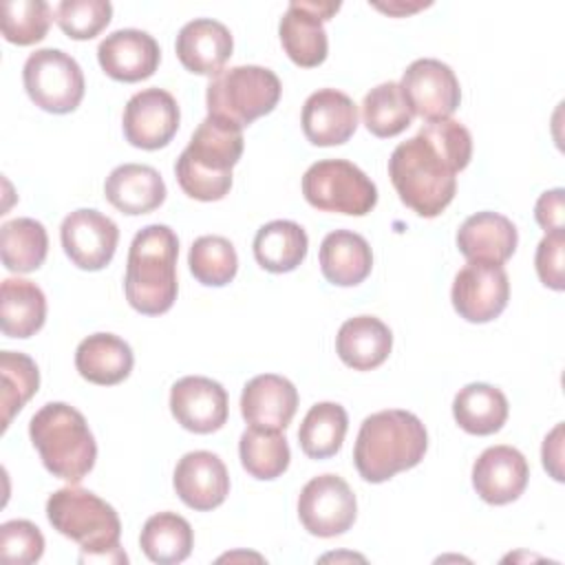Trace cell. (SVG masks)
I'll return each mask as SVG.
<instances>
[{"label": "cell", "mask_w": 565, "mask_h": 565, "mask_svg": "<svg viewBox=\"0 0 565 565\" xmlns=\"http://www.w3.org/2000/svg\"><path fill=\"white\" fill-rule=\"evenodd\" d=\"M44 554V536L26 519H13L0 525V558L13 565L38 563Z\"/></svg>", "instance_id": "60d3db41"}, {"label": "cell", "mask_w": 565, "mask_h": 565, "mask_svg": "<svg viewBox=\"0 0 565 565\" xmlns=\"http://www.w3.org/2000/svg\"><path fill=\"white\" fill-rule=\"evenodd\" d=\"M563 249H565V234L563 230H556V232H547L541 238L534 256V265L541 282L554 291H563L565 287Z\"/></svg>", "instance_id": "b9f144b4"}, {"label": "cell", "mask_w": 565, "mask_h": 565, "mask_svg": "<svg viewBox=\"0 0 565 565\" xmlns=\"http://www.w3.org/2000/svg\"><path fill=\"white\" fill-rule=\"evenodd\" d=\"M241 463L254 479L269 481L289 468V444L282 430H265L249 426L238 441Z\"/></svg>", "instance_id": "836d02e7"}, {"label": "cell", "mask_w": 565, "mask_h": 565, "mask_svg": "<svg viewBox=\"0 0 565 565\" xmlns=\"http://www.w3.org/2000/svg\"><path fill=\"white\" fill-rule=\"evenodd\" d=\"M393 349L391 329L375 316H355L342 322L335 335L340 360L353 371L377 369Z\"/></svg>", "instance_id": "484cf974"}, {"label": "cell", "mask_w": 565, "mask_h": 565, "mask_svg": "<svg viewBox=\"0 0 565 565\" xmlns=\"http://www.w3.org/2000/svg\"><path fill=\"white\" fill-rule=\"evenodd\" d=\"M399 90L411 113L426 121L448 119L461 102V88L455 71L435 57L411 62L402 75Z\"/></svg>", "instance_id": "8fae6325"}, {"label": "cell", "mask_w": 565, "mask_h": 565, "mask_svg": "<svg viewBox=\"0 0 565 565\" xmlns=\"http://www.w3.org/2000/svg\"><path fill=\"white\" fill-rule=\"evenodd\" d=\"M362 119L371 135L395 137L411 126L413 113L399 90L397 82H382L364 95Z\"/></svg>", "instance_id": "e575fe53"}, {"label": "cell", "mask_w": 565, "mask_h": 565, "mask_svg": "<svg viewBox=\"0 0 565 565\" xmlns=\"http://www.w3.org/2000/svg\"><path fill=\"white\" fill-rule=\"evenodd\" d=\"M307 247V232L298 223L285 218L265 223L254 236V258L271 274L294 271L305 260Z\"/></svg>", "instance_id": "f1b7e54d"}, {"label": "cell", "mask_w": 565, "mask_h": 565, "mask_svg": "<svg viewBox=\"0 0 565 565\" xmlns=\"http://www.w3.org/2000/svg\"><path fill=\"white\" fill-rule=\"evenodd\" d=\"M192 276L205 287H223L234 280L238 271V256L234 245L216 234L199 236L188 254Z\"/></svg>", "instance_id": "8d00e7d4"}, {"label": "cell", "mask_w": 565, "mask_h": 565, "mask_svg": "<svg viewBox=\"0 0 565 565\" xmlns=\"http://www.w3.org/2000/svg\"><path fill=\"white\" fill-rule=\"evenodd\" d=\"M388 177L399 201L424 218L439 216L457 192V172L419 135L395 146Z\"/></svg>", "instance_id": "8992f818"}, {"label": "cell", "mask_w": 565, "mask_h": 565, "mask_svg": "<svg viewBox=\"0 0 565 565\" xmlns=\"http://www.w3.org/2000/svg\"><path fill=\"white\" fill-rule=\"evenodd\" d=\"M347 428L349 417L340 404L318 402L307 411L298 428V444L307 457L327 459L342 448Z\"/></svg>", "instance_id": "d6a6232c"}, {"label": "cell", "mask_w": 565, "mask_h": 565, "mask_svg": "<svg viewBox=\"0 0 565 565\" xmlns=\"http://www.w3.org/2000/svg\"><path fill=\"white\" fill-rule=\"evenodd\" d=\"M22 82L31 102L46 113H71L84 97V73L62 49L31 53L22 68Z\"/></svg>", "instance_id": "9c48e42d"}, {"label": "cell", "mask_w": 565, "mask_h": 565, "mask_svg": "<svg viewBox=\"0 0 565 565\" xmlns=\"http://www.w3.org/2000/svg\"><path fill=\"white\" fill-rule=\"evenodd\" d=\"M179 62L196 75H216L232 55L234 40L230 29L212 18H196L181 26L177 35Z\"/></svg>", "instance_id": "44dd1931"}, {"label": "cell", "mask_w": 565, "mask_h": 565, "mask_svg": "<svg viewBox=\"0 0 565 565\" xmlns=\"http://www.w3.org/2000/svg\"><path fill=\"white\" fill-rule=\"evenodd\" d=\"M46 516L53 530L79 545V563L128 561L119 547L121 521L115 508L95 492L73 486L60 488L46 501Z\"/></svg>", "instance_id": "277c9868"}, {"label": "cell", "mask_w": 565, "mask_h": 565, "mask_svg": "<svg viewBox=\"0 0 565 565\" xmlns=\"http://www.w3.org/2000/svg\"><path fill=\"white\" fill-rule=\"evenodd\" d=\"M300 121L313 146H340L358 128V106L342 90L320 88L307 97Z\"/></svg>", "instance_id": "ffe728a7"}, {"label": "cell", "mask_w": 565, "mask_h": 565, "mask_svg": "<svg viewBox=\"0 0 565 565\" xmlns=\"http://www.w3.org/2000/svg\"><path fill=\"white\" fill-rule=\"evenodd\" d=\"M49 252V234L35 218L22 216L7 221L0 230L2 265L15 274L35 271Z\"/></svg>", "instance_id": "1f68e13d"}, {"label": "cell", "mask_w": 565, "mask_h": 565, "mask_svg": "<svg viewBox=\"0 0 565 565\" xmlns=\"http://www.w3.org/2000/svg\"><path fill=\"white\" fill-rule=\"evenodd\" d=\"M322 18L313 11L311 0L289 2L278 24V35L289 60L302 68H313L327 60L329 40Z\"/></svg>", "instance_id": "603a6c76"}, {"label": "cell", "mask_w": 565, "mask_h": 565, "mask_svg": "<svg viewBox=\"0 0 565 565\" xmlns=\"http://www.w3.org/2000/svg\"><path fill=\"white\" fill-rule=\"evenodd\" d=\"M452 415L459 428L470 435H492L508 419V399L501 388L483 382L466 384L452 399Z\"/></svg>", "instance_id": "f546056e"}, {"label": "cell", "mask_w": 565, "mask_h": 565, "mask_svg": "<svg viewBox=\"0 0 565 565\" xmlns=\"http://www.w3.org/2000/svg\"><path fill=\"white\" fill-rule=\"evenodd\" d=\"M179 238L161 223L141 227L128 249L124 291L130 307L143 316L166 313L177 300Z\"/></svg>", "instance_id": "3957f363"}, {"label": "cell", "mask_w": 565, "mask_h": 565, "mask_svg": "<svg viewBox=\"0 0 565 565\" xmlns=\"http://www.w3.org/2000/svg\"><path fill=\"white\" fill-rule=\"evenodd\" d=\"M452 307L468 322H490L510 300V280L503 265L468 260L452 282Z\"/></svg>", "instance_id": "7c38bea8"}, {"label": "cell", "mask_w": 565, "mask_h": 565, "mask_svg": "<svg viewBox=\"0 0 565 565\" xmlns=\"http://www.w3.org/2000/svg\"><path fill=\"white\" fill-rule=\"evenodd\" d=\"M110 18L113 4L108 0H62L55 9V20L71 40L95 38Z\"/></svg>", "instance_id": "f35d334b"}, {"label": "cell", "mask_w": 565, "mask_h": 565, "mask_svg": "<svg viewBox=\"0 0 565 565\" xmlns=\"http://www.w3.org/2000/svg\"><path fill=\"white\" fill-rule=\"evenodd\" d=\"M46 320L44 291L24 278H4L0 287V324L7 338H31Z\"/></svg>", "instance_id": "83f0119b"}, {"label": "cell", "mask_w": 565, "mask_h": 565, "mask_svg": "<svg viewBox=\"0 0 565 565\" xmlns=\"http://www.w3.org/2000/svg\"><path fill=\"white\" fill-rule=\"evenodd\" d=\"M179 104L163 88H143L135 93L124 108L126 141L141 150H159L172 141L179 130Z\"/></svg>", "instance_id": "4fadbf2b"}, {"label": "cell", "mask_w": 565, "mask_h": 565, "mask_svg": "<svg viewBox=\"0 0 565 565\" xmlns=\"http://www.w3.org/2000/svg\"><path fill=\"white\" fill-rule=\"evenodd\" d=\"M428 448L422 419L408 411L391 408L369 415L358 433L353 463L369 483H382L402 470L415 468Z\"/></svg>", "instance_id": "6da1fadb"}, {"label": "cell", "mask_w": 565, "mask_h": 565, "mask_svg": "<svg viewBox=\"0 0 565 565\" xmlns=\"http://www.w3.org/2000/svg\"><path fill=\"white\" fill-rule=\"evenodd\" d=\"M358 514V501L349 483L338 475H320L305 483L298 497L302 527L320 539L344 534Z\"/></svg>", "instance_id": "30bf717a"}, {"label": "cell", "mask_w": 565, "mask_h": 565, "mask_svg": "<svg viewBox=\"0 0 565 565\" xmlns=\"http://www.w3.org/2000/svg\"><path fill=\"white\" fill-rule=\"evenodd\" d=\"M541 455H543L545 470L556 481H563V470H561V459H563V424H556L554 430L545 437Z\"/></svg>", "instance_id": "ee69618b"}, {"label": "cell", "mask_w": 565, "mask_h": 565, "mask_svg": "<svg viewBox=\"0 0 565 565\" xmlns=\"http://www.w3.org/2000/svg\"><path fill=\"white\" fill-rule=\"evenodd\" d=\"M430 2H413V4H404V2H388V4H375L380 11H386V13H393V15H404V13H413L422 7H428Z\"/></svg>", "instance_id": "f6af8a7d"}, {"label": "cell", "mask_w": 565, "mask_h": 565, "mask_svg": "<svg viewBox=\"0 0 565 565\" xmlns=\"http://www.w3.org/2000/svg\"><path fill=\"white\" fill-rule=\"evenodd\" d=\"M302 194L320 212L364 216L377 203L375 183L347 159H324L309 166L302 177Z\"/></svg>", "instance_id": "ba28073f"}, {"label": "cell", "mask_w": 565, "mask_h": 565, "mask_svg": "<svg viewBox=\"0 0 565 565\" xmlns=\"http://www.w3.org/2000/svg\"><path fill=\"white\" fill-rule=\"evenodd\" d=\"M53 9L44 0H7L2 2V35L7 42L29 46L46 38Z\"/></svg>", "instance_id": "74e56055"}, {"label": "cell", "mask_w": 565, "mask_h": 565, "mask_svg": "<svg viewBox=\"0 0 565 565\" xmlns=\"http://www.w3.org/2000/svg\"><path fill=\"white\" fill-rule=\"evenodd\" d=\"M29 437L44 468L68 483H79L95 466L97 444L84 415L64 404H44L29 422Z\"/></svg>", "instance_id": "5b68a950"}, {"label": "cell", "mask_w": 565, "mask_h": 565, "mask_svg": "<svg viewBox=\"0 0 565 565\" xmlns=\"http://www.w3.org/2000/svg\"><path fill=\"white\" fill-rule=\"evenodd\" d=\"M530 479L525 457L512 446L486 448L472 466V486L477 494L490 505H505L516 501Z\"/></svg>", "instance_id": "e0dca14e"}, {"label": "cell", "mask_w": 565, "mask_h": 565, "mask_svg": "<svg viewBox=\"0 0 565 565\" xmlns=\"http://www.w3.org/2000/svg\"><path fill=\"white\" fill-rule=\"evenodd\" d=\"M170 411L185 430L214 433L227 422V391L216 380L185 375L170 388Z\"/></svg>", "instance_id": "9a60e30c"}, {"label": "cell", "mask_w": 565, "mask_h": 565, "mask_svg": "<svg viewBox=\"0 0 565 565\" xmlns=\"http://www.w3.org/2000/svg\"><path fill=\"white\" fill-rule=\"evenodd\" d=\"M104 194L121 214H148L166 201V183L152 166L124 163L117 166L104 183Z\"/></svg>", "instance_id": "cb8c5ba5"}, {"label": "cell", "mask_w": 565, "mask_h": 565, "mask_svg": "<svg viewBox=\"0 0 565 565\" xmlns=\"http://www.w3.org/2000/svg\"><path fill=\"white\" fill-rule=\"evenodd\" d=\"M179 499L196 510L210 512L218 508L230 494V475L218 455L210 450L185 452L172 477Z\"/></svg>", "instance_id": "2e32d148"}, {"label": "cell", "mask_w": 565, "mask_h": 565, "mask_svg": "<svg viewBox=\"0 0 565 565\" xmlns=\"http://www.w3.org/2000/svg\"><path fill=\"white\" fill-rule=\"evenodd\" d=\"M135 364L132 349L115 333H93L77 344L75 369L90 384L113 386L124 382Z\"/></svg>", "instance_id": "d4e9b609"}, {"label": "cell", "mask_w": 565, "mask_h": 565, "mask_svg": "<svg viewBox=\"0 0 565 565\" xmlns=\"http://www.w3.org/2000/svg\"><path fill=\"white\" fill-rule=\"evenodd\" d=\"M139 545L143 554L159 565H174L190 556L194 545V534L190 523L177 512L152 514L139 534Z\"/></svg>", "instance_id": "4dcf8cb0"}, {"label": "cell", "mask_w": 565, "mask_h": 565, "mask_svg": "<svg viewBox=\"0 0 565 565\" xmlns=\"http://www.w3.org/2000/svg\"><path fill=\"white\" fill-rule=\"evenodd\" d=\"M516 243L514 223L499 212H477L457 232V247L468 260L503 265L514 254Z\"/></svg>", "instance_id": "7402d4cb"}, {"label": "cell", "mask_w": 565, "mask_h": 565, "mask_svg": "<svg viewBox=\"0 0 565 565\" xmlns=\"http://www.w3.org/2000/svg\"><path fill=\"white\" fill-rule=\"evenodd\" d=\"M0 377H2V430L9 428L15 413L35 395L40 386L38 364L20 353V351H2L0 353Z\"/></svg>", "instance_id": "d590c367"}, {"label": "cell", "mask_w": 565, "mask_h": 565, "mask_svg": "<svg viewBox=\"0 0 565 565\" xmlns=\"http://www.w3.org/2000/svg\"><path fill=\"white\" fill-rule=\"evenodd\" d=\"M320 269L331 285H360L373 269L371 245L351 230H335L322 238Z\"/></svg>", "instance_id": "4316f807"}, {"label": "cell", "mask_w": 565, "mask_h": 565, "mask_svg": "<svg viewBox=\"0 0 565 565\" xmlns=\"http://www.w3.org/2000/svg\"><path fill=\"white\" fill-rule=\"evenodd\" d=\"M60 241L73 265L86 271H99L115 256L119 227L106 214L79 207L62 221Z\"/></svg>", "instance_id": "5bb4252c"}, {"label": "cell", "mask_w": 565, "mask_h": 565, "mask_svg": "<svg viewBox=\"0 0 565 565\" xmlns=\"http://www.w3.org/2000/svg\"><path fill=\"white\" fill-rule=\"evenodd\" d=\"M417 135L424 137L455 172H461L470 163L472 137L468 128L457 119L448 117L439 121H428Z\"/></svg>", "instance_id": "ab89813d"}, {"label": "cell", "mask_w": 565, "mask_h": 565, "mask_svg": "<svg viewBox=\"0 0 565 565\" xmlns=\"http://www.w3.org/2000/svg\"><path fill=\"white\" fill-rule=\"evenodd\" d=\"M243 128L207 115L174 163L181 190L196 201H221L232 188V168L243 154Z\"/></svg>", "instance_id": "7a4b0ae2"}, {"label": "cell", "mask_w": 565, "mask_h": 565, "mask_svg": "<svg viewBox=\"0 0 565 565\" xmlns=\"http://www.w3.org/2000/svg\"><path fill=\"white\" fill-rule=\"evenodd\" d=\"M563 199H565L563 188L547 190L539 196V201L534 205V218L545 230V234L563 230V214H565V201Z\"/></svg>", "instance_id": "7bdbcfd3"}, {"label": "cell", "mask_w": 565, "mask_h": 565, "mask_svg": "<svg viewBox=\"0 0 565 565\" xmlns=\"http://www.w3.org/2000/svg\"><path fill=\"white\" fill-rule=\"evenodd\" d=\"M280 79L274 71L256 64L223 68L205 90L207 115L227 119L241 128L271 113L280 99Z\"/></svg>", "instance_id": "52a82bcc"}, {"label": "cell", "mask_w": 565, "mask_h": 565, "mask_svg": "<svg viewBox=\"0 0 565 565\" xmlns=\"http://www.w3.org/2000/svg\"><path fill=\"white\" fill-rule=\"evenodd\" d=\"M298 408L296 386L276 373L252 377L241 393V415L254 428L285 430Z\"/></svg>", "instance_id": "d6986e66"}, {"label": "cell", "mask_w": 565, "mask_h": 565, "mask_svg": "<svg viewBox=\"0 0 565 565\" xmlns=\"http://www.w3.org/2000/svg\"><path fill=\"white\" fill-rule=\"evenodd\" d=\"M97 60L108 77L130 84L154 75L161 51L150 33L139 29H119L99 42Z\"/></svg>", "instance_id": "ac0fdd59"}]
</instances>
